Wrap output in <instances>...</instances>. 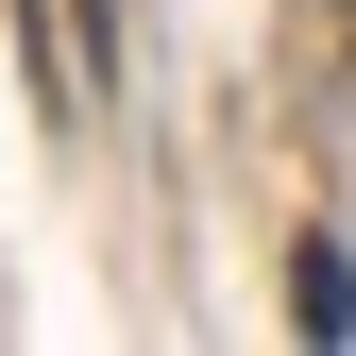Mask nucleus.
Instances as JSON below:
<instances>
[{
    "label": "nucleus",
    "mask_w": 356,
    "mask_h": 356,
    "mask_svg": "<svg viewBox=\"0 0 356 356\" xmlns=\"http://www.w3.org/2000/svg\"><path fill=\"white\" fill-rule=\"evenodd\" d=\"M289 323H305V339H356V254H339V238L289 254Z\"/></svg>",
    "instance_id": "nucleus-1"
}]
</instances>
